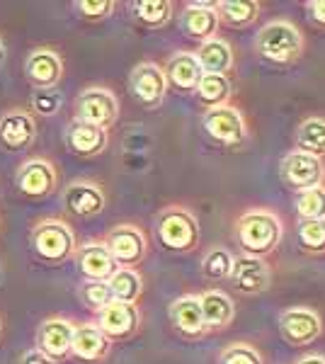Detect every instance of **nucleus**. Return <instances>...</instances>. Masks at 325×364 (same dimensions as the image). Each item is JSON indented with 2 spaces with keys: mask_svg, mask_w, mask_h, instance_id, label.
<instances>
[{
  "mask_svg": "<svg viewBox=\"0 0 325 364\" xmlns=\"http://www.w3.org/2000/svg\"><path fill=\"white\" fill-rule=\"evenodd\" d=\"M134 13L146 27H163L173 15V5L168 0H139L134 5Z\"/></svg>",
  "mask_w": 325,
  "mask_h": 364,
  "instance_id": "obj_31",
  "label": "nucleus"
},
{
  "mask_svg": "<svg viewBox=\"0 0 325 364\" xmlns=\"http://www.w3.org/2000/svg\"><path fill=\"white\" fill-rule=\"evenodd\" d=\"M156 233L165 248L175 250V252H187V250L197 248V243H199L197 219H194L187 209H180V207L165 209L163 214L158 216Z\"/></svg>",
  "mask_w": 325,
  "mask_h": 364,
  "instance_id": "obj_3",
  "label": "nucleus"
},
{
  "mask_svg": "<svg viewBox=\"0 0 325 364\" xmlns=\"http://www.w3.org/2000/svg\"><path fill=\"white\" fill-rule=\"evenodd\" d=\"M297 214L301 221H323L325 219V187L299 192L297 197Z\"/></svg>",
  "mask_w": 325,
  "mask_h": 364,
  "instance_id": "obj_30",
  "label": "nucleus"
},
{
  "mask_svg": "<svg viewBox=\"0 0 325 364\" xmlns=\"http://www.w3.org/2000/svg\"><path fill=\"white\" fill-rule=\"evenodd\" d=\"M139 309L136 304L112 301L110 306L97 311V328L107 340H127L139 331Z\"/></svg>",
  "mask_w": 325,
  "mask_h": 364,
  "instance_id": "obj_8",
  "label": "nucleus"
},
{
  "mask_svg": "<svg viewBox=\"0 0 325 364\" xmlns=\"http://www.w3.org/2000/svg\"><path fill=\"white\" fill-rule=\"evenodd\" d=\"M34 132L37 129H34L32 117L25 112H10L0 119V141L13 151L27 149L34 141Z\"/></svg>",
  "mask_w": 325,
  "mask_h": 364,
  "instance_id": "obj_23",
  "label": "nucleus"
},
{
  "mask_svg": "<svg viewBox=\"0 0 325 364\" xmlns=\"http://www.w3.org/2000/svg\"><path fill=\"white\" fill-rule=\"evenodd\" d=\"M66 146L78 156H95L100 151H105V146H107V132L75 119L73 124L66 129Z\"/></svg>",
  "mask_w": 325,
  "mask_h": 364,
  "instance_id": "obj_21",
  "label": "nucleus"
},
{
  "mask_svg": "<svg viewBox=\"0 0 325 364\" xmlns=\"http://www.w3.org/2000/svg\"><path fill=\"white\" fill-rule=\"evenodd\" d=\"M78 267L90 282H110L112 274L119 269L114 257L110 255L105 243H87L78 250Z\"/></svg>",
  "mask_w": 325,
  "mask_h": 364,
  "instance_id": "obj_14",
  "label": "nucleus"
},
{
  "mask_svg": "<svg viewBox=\"0 0 325 364\" xmlns=\"http://www.w3.org/2000/svg\"><path fill=\"white\" fill-rule=\"evenodd\" d=\"M299 238L306 250L325 252V219L323 221H301Z\"/></svg>",
  "mask_w": 325,
  "mask_h": 364,
  "instance_id": "obj_33",
  "label": "nucleus"
},
{
  "mask_svg": "<svg viewBox=\"0 0 325 364\" xmlns=\"http://www.w3.org/2000/svg\"><path fill=\"white\" fill-rule=\"evenodd\" d=\"M255 49L265 61L287 66V63H294L304 54V34L292 22L275 20L257 32Z\"/></svg>",
  "mask_w": 325,
  "mask_h": 364,
  "instance_id": "obj_1",
  "label": "nucleus"
},
{
  "mask_svg": "<svg viewBox=\"0 0 325 364\" xmlns=\"http://www.w3.org/2000/svg\"><path fill=\"white\" fill-rule=\"evenodd\" d=\"M56 173L46 161H29L20 168L17 175V187L25 192L27 197H44L54 190Z\"/></svg>",
  "mask_w": 325,
  "mask_h": 364,
  "instance_id": "obj_18",
  "label": "nucleus"
},
{
  "mask_svg": "<svg viewBox=\"0 0 325 364\" xmlns=\"http://www.w3.org/2000/svg\"><path fill=\"white\" fill-rule=\"evenodd\" d=\"M279 175L284 180L287 187L297 192L313 190V187H321L325 178V166L318 156L304 154V151H294L289 154L279 166Z\"/></svg>",
  "mask_w": 325,
  "mask_h": 364,
  "instance_id": "obj_6",
  "label": "nucleus"
},
{
  "mask_svg": "<svg viewBox=\"0 0 325 364\" xmlns=\"http://www.w3.org/2000/svg\"><path fill=\"white\" fill-rule=\"evenodd\" d=\"M218 3H190L182 13L180 27L187 37L197 39V42H209L214 39L218 29Z\"/></svg>",
  "mask_w": 325,
  "mask_h": 364,
  "instance_id": "obj_13",
  "label": "nucleus"
},
{
  "mask_svg": "<svg viewBox=\"0 0 325 364\" xmlns=\"http://www.w3.org/2000/svg\"><path fill=\"white\" fill-rule=\"evenodd\" d=\"M32 105L39 114L49 117V114L58 112V107H61V95H58L56 90H39L37 95L32 97Z\"/></svg>",
  "mask_w": 325,
  "mask_h": 364,
  "instance_id": "obj_37",
  "label": "nucleus"
},
{
  "mask_svg": "<svg viewBox=\"0 0 325 364\" xmlns=\"http://www.w3.org/2000/svg\"><path fill=\"white\" fill-rule=\"evenodd\" d=\"M233 269V255L223 248H214L204 255L202 260V274L206 279H228Z\"/></svg>",
  "mask_w": 325,
  "mask_h": 364,
  "instance_id": "obj_32",
  "label": "nucleus"
},
{
  "mask_svg": "<svg viewBox=\"0 0 325 364\" xmlns=\"http://www.w3.org/2000/svg\"><path fill=\"white\" fill-rule=\"evenodd\" d=\"M107 284H110V291H112V296H114V301H122V304H136V299H139L141 291H144L139 272L127 269V267L117 269V272L110 277Z\"/></svg>",
  "mask_w": 325,
  "mask_h": 364,
  "instance_id": "obj_28",
  "label": "nucleus"
},
{
  "mask_svg": "<svg viewBox=\"0 0 325 364\" xmlns=\"http://www.w3.org/2000/svg\"><path fill=\"white\" fill-rule=\"evenodd\" d=\"M129 85H132L134 97L139 100L144 107H158L165 97V90H168L163 68L156 66V63H149V61L139 63V66L132 70Z\"/></svg>",
  "mask_w": 325,
  "mask_h": 364,
  "instance_id": "obj_11",
  "label": "nucleus"
},
{
  "mask_svg": "<svg viewBox=\"0 0 325 364\" xmlns=\"http://www.w3.org/2000/svg\"><path fill=\"white\" fill-rule=\"evenodd\" d=\"M73 326L63 318H49L39 326V352L49 360H63L70 352Z\"/></svg>",
  "mask_w": 325,
  "mask_h": 364,
  "instance_id": "obj_15",
  "label": "nucleus"
},
{
  "mask_svg": "<svg viewBox=\"0 0 325 364\" xmlns=\"http://www.w3.org/2000/svg\"><path fill=\"white\" fill-rule=\"evenodd\" d=\"M70 352L85 362H100L107 357L110 340L102 336L97 326H80L73 328V340H70Z\"/></svg>",
  "mask_w": 325,
  "mask_h": 364,
  "instance_id": "obj_22",
  "label": "nucleus"
},
{
  "mask_svg": "<svg viewBox=\"0 0 325 364\" xmlns=\"http://www.w3.org/2000/svg\"><path fill=\"white\" fill-rule=\"evenodd\" d=\"M80 296L87 306L95 311H102L105 306H110V304L114 301L107 282H85V284L80 287Z\"/></svg>",
  "mask_w": 325,
  "mask_h": 364,
  "instance_id": "obj_34",
  "label": "nucleus"
},
{
  "mask_svg": "<svg viewBox=\"0 0 325 364\" xmlns=\"http://www.w3.org/2000/svg\"><path fill=\"white\" fill-rule=\"evenodd\" d=\"M3 58H5V46H3V42H0V63H3Z\"/></svg>",
  "mask_w": 325,
  "mask_h": 364,
  "instance_id": "obj_41",
  "label": "nucleus"
},
{
  "mask_svg": "<svg viewBox=\"0 0 325 364\" xmlns=\"http://www.w3.org/2000/svg\"><path fill=\"white\" fill-rule=\"evenodd\" d=\"M105 245H107L110 255L114 257L117 265H122L127 269H132V265L141 262L146 255V238L136 226L112 228Z\"/></svg>",
  "mask_w": 325,
  "mask_h": 364,
  "instance_id": "obj_9",
  "label": "nucleus"
},
{
  "mask_svg": "<svg viewBox=\"0 0 325 364\" xmlns=\"http://www.w3.org/2000/svg\"><path fill=\"white\" fill-rule=\"evenodd\" d=\"M299 151L311 156H325V119L321 117H311V119L301 122L297 132Z\"/></svg>",
  "mask_w": 325,
  "mask_h": 364,
  "instance_id": "obj_27",
  "label": "nucleus"
},
{
  "mask_svg": "<svg viewBox=\"0 0 325 364\" xmlns=\"http://www.w3.org/2000/svg\"><path fill=\"white\" fill-rule=\"evenodd\" d=\"M63 202L75 216H95L105 209L102 190L92 182H73L63 195Z\"/></svg>",
  "mask_w": 325,
  "mask_h": 364,
  "instance_id": "obj_20",
  "label": "nucleus"
},
{
  "mask_svg": "<svg viewBox=\"0 0 325 364\" xmlns=\"http://www.w3.org/2000/svg\"><path fill=\"white\" fill-rule=\"evenodd\" d=\"M199 306H202V316L206 328H226L230 321H233L235 306L230 301L228 294L216 289H209L199 296Z\"/></svg>",
  "mask_w": 325,
  "mask_h": 364,
  "instance_id": "obj_25",
  "label": "nucleus"
},
{
  "mask_svg": "<svg viewBox=\"0 0 325 364\" xmlns=\"http://www.w3.org/2000/svg\"><path fill=\"white\" fill-rule=\"evenodd\" d=\"M32 243L39 257H44L46 262H61L73 252L75 240L73 233L66 224L54 219H46L41 224L34 226L32 231Z\"/></svg>",
  "mask_w": 325,
  "mask_h": 364,
  "instance_id": "obj_5",
  "label": "nucleus"
},
{
  "mask_svg": "<svg viewBox=\"0 0 325 364\" xmlns=\"http://www.w3.org/2000/svg\"><path fill=\"white\" fill-rule=\"evenodd\" d=\"M216 13H218V20L223 17L228 25L247 27L257 20L260 5L252 3V0H223V3H218Z\"/></svg>",
  "mask_w": 325,
  "mask_h": 364,
  "instance_id": "obj_29",
  "label": "nucleus"
},
{
  "mask_svg": "<svg viewBox=\"0 0 325 364\" xmlns=\"http://www.w3.org/2000/svg\"><path fill=\"white\" fill-rule=\"evenodd\" d=\"M170 321H173L175 331H180L187 338H199L206 331V323L199 306V296H180L170 306Z\"/></svg>",
  "mask_w": 325,
  "mask_h": 364,
  "instance_id": "obj_16",
  "label": "nucleus"
},
{
  "mask_svg": "<svg viewBox=\"0 0 325 364\" xmlns=\"http://www.w3.org/2000/svg\"><path fill=\"white\" fill-rule=\"evenodd\" d=\"M218 364H262V357L250 345H230L221 352V362Z\"/></svg>",
  "mask_w": 325,
  "mask_h": 364,
  "instance_id": "obj_35",
  "label": "nucleus"
},
{
  "mask_svg": "<svg viewBox=\"0 0 325 364\" xmlns=\"http://www.w3.org/2000/svg\"><path fill=\"white\" fill-rule=\"evenodd\" d=\"M323 331L321 316L311 309H287L279 316V333L289 345H309Z\"/></svg>",
  "mask_w": 325,
  "mask_h": 364,
  "instance_id": "obj_10",
  "label": "nucleus"
},
{
  "mask_svg": "<svg viewBox=\"0 0 325 364\" xmlns=\"http://www.w3.org/2000/svg\"><path fill=\"white\" fill-rule=\"evenodd\" d=\"M75 109H78V122H85V124L100 129H107L110 124H114L117 114H119L117 97L110 90H105V87H87V90H82Z\"/></svg>",
  "mask_w": 325,
  "mask_h": 364,
  "instance_id": "obj_7",
  "label": "nucleus"
},
{
  "mask_svg": "<svg viewBox=\"0 0 325 364\" xmlns=\"http://www.w3.org/2000/svg\"><path fill=\"white\" fill-rule=\"evenodd\" d=\"M194 58H197V63L202 66L204 73L226 75L230 66H233V51H230L228 42H223V39H218V37L199 44Z\"/></svg>",
  "mask_w": 325,
  "mask_h": 364,
  "instance_id": "obj_24",
  "label": "nucleus"
},
{
  "mask_svg": "<svg viewBox=\"0 0 325 364\" xmlns=\"http://www.w3.org/2000/svg\"><path fill=\"white\" fill-rule=\"evenodd\" d=\"M61 58L49 49H39L27 58V75L39 90H54V85L61 78Z\"/></svg>",
  "mask_w": 325,
  "mask_h": 364,
  "instance_id": "obj_19",
  "label": "nucleus"
},
{
  "mask_svg": "<svg viewBox=\"0 0 325 364\" xmlns=\"http://www.w3.org/2000/svg\"><path fill=\"white\" fill-rule=\"evenodd\" d=\"M306 8H309V17L313 25L325 29V0H311Z\"/></svg>",
  "mask_w": 325,
  "mask_h": 364,
  "instance_id": "obj_38",
  "label": "nucleus"
},
{
  "mask_svg": "<svg viewBox=\"0 0 325 364\" xmlns=\"http://www.w3.org/2000/svg\"><path fill=\"white\" fill-rule=\"evenodd\" d=\"M75 8H78V13L82 17L100 20V17H107L112 13L114 3H112V0H80V3H75Z\"/></svg>",
  "mask_w": 325,
  "mask_h": 364,
  "instance_id": "obj_36",
  "label": "nucleus"
},
{
  "mask_svg": "<svg viewBox=\"0 0 325 364\" xmlns=\"http://www.w3.org/2000/svg\"><path fill=\"white\" fill-rule=\"evenodd\" d=\"M194 92H197V100L206 109L223 107L230 100V80H228V75L204 73L202 80L194 87Z\"/></svg>",
  "mask_w": 325,
  "mask_h": 364,
  "instance_id": "obj_26",
  "label": "nucleus"
},
{
  "mask_svg": "<svg viewBox=\"0 0 325 364\" xmlns=\"http://www.w3.org/2000/svg\"><path fill=\"white\" fill-rule=\"evenodd\" d=\"M228 279L240 294H260L270 287V267L267 262H262V257L240 255L233 257V269Z\"/></svg>",
  "mask_w": 325,
  "mask_h": 364,
  "instance_id": "obj_12",
  "label": "nucleus"
},
{
  "mask_svg": "<svg viewBox=\"0 0 325 364\" xmlns=\"http://www.w3.org/2000/svg\"><path fill=\"white\" fill-rule=\"evenodd\" d=\"M235 236L240 248L252 257H262L272 252L282 240V221L272 211H247L238 219Z\"/></svg>",
  "mask_w": 325,
  "mask_h": 364,
  "instance_id": "obj_2",
  "label": "nucleus"
},
{
  "mask_svg": "<svg viewBox=\"0 0 325 364\" xmlns=\"http://www.w3.org/2000/svg\"><path fill=\"white\" fill-rule=\"evenodd\" d=\"M202 129L214 144L218 146H243L247 139V127H245V117L240 114V109L223 105V107L206 109L202 117Z\"/></svg>",
  "mask_w": 325,
  "mask_h": 364,
  "instance_id": "obj_4",
  "label": "nucleus"
},
{
  "mask_svg": "<svg viewBox=\"0 0 325 364\" xmlns=\"http://www.w3.org/2000/svg\"><path fill=\"white\" fill-rule=\"evenodd\" d=\"M297 364H325V357H321V355H306V357H301Z\"/></svg>",
  "mask_w": 325,
  "mask_h": 364,
  "instance_id": "obj_40",
  "label": "nucleus"
},
{
  "mask_svg": "<svg viewBox=\"0 0 325 364\" xmlns=\"http://www.w3.org/2000/svg\"><path fill=\"white\" fill-rule=\"evenodd\" d=\"M163 75H165V83H170L177 90H194L199 80H202L204 70L197 63L194 54L180 51V54L170 56V61L163 68Z\"/></svg>",
  "mask_w": 325,
  "mask_h": 364,
  "instance_id": "obj_17",
  "label": "nucleus"
},
{
  "mask_svg": "<svg viewBox=\"0 0 325 364\" xmlns=\"http://www.w3.org/2000/svg\"><path fill=\"white\" fill-rule=\"evenodd\" d=\"M20 364H54V360H49V357L44 355V352L39 350H29L25 357H22Z\"/></svg>",
  "mask_w": 325,
  "mask_h": 364,
  "instance_id": "obj_39",
  "label": "nucleus"
}]
</instances>
